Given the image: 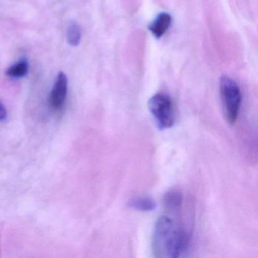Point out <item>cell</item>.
I'll list each match as a JSON object with an SVG mask.
<instances>
[{
    "label": "cell",
    "instance_id": "obj_1",
    "mask_svg": "<svg viewBox=\"0 0 258 258\" xmlns=\"http://www.w3.org/2000/svg\"><path fill=\"white\" fill-rule=\"evenodd\" d=\"M190 233L186 228L170 214L161 216L155 223L152 235V251L156 257H178L186 250Z\"/></svg>",
    "mask_w": 258,
    "mask_h": 258
},
{
    "label": "cell",
    "instance_id": "obj_2",
    "mask_svg": "<svg viewBox=\"0 0 258 258\" xmlns=\"http://www.w3.org/2000/svg\"><path fill=\"white\" fill-rule=\"evenodd\" d=\"M220 93L225 118L229 124H235L241 103L239 87L229 77L223 76L220 80Z\"/></svg>",
    "mask_w": 258,
    "mask_h": 258
},
{
    "label": "cell",
    "instance_id": "obj_3",
    "mask_svg": "<svg viewBox=\"0 0 258 258\" xmlns=\"http://www.w3.org/2000/svg\"><path fill=\"white\" fill-rule=\"evenodd\" d=\"M149 111L160 130L172 127L175 123L173 101L164 93H157L149 100Z\"/></svg>",
    "mask_w": 258,
    "mask_h": 258
},
{
    "label": "cell",
    "instance_id": "obj_4",
    "mask_svg": "<svg viewBox=\"0 0 258 258\" xmlns=\"http://www.w3.org/2000/svg\"><path fill=\"white\" fill-rule=\"evenodd\" d=\"M68 78L66 74L60 72L50 94V104L55 109L62 107L67 97Z\"/></svg>",
    "mask_w": 258,
    "mask_h": 258
},
{
    "label": "cell",
    "instance_id": "obj_5",
    "mask_svg": "<svg viewBox=\"0 0 258 258\" xmlns=\"http://www.w3.org/2000/svg\"><path fill=\"white\" fill-rule=\"evenodd\" d=\"M171 23L170 15L167 13H161L149 25V29L155 37L161 38L168 31Z\"/></svg>",
    "mask_w": 258,
    "mask_h": 258
},
{
    "label": "cell",
    "instance_id": "obj_6",
    "mask_svg": "<svg viewBox=\"0 0 258 258\" xmlns=\"http://www.w3.org/2000/svg\"><path fill=\"white\" fill-rule=\"evenodd\" d=\"M183 197L179 191H170L164 197V205L168 213H178L182 208Z\"/></svg>",
    "mask_w": 258,
    "mask_h": 258
},
{
    "label": "cell",
    "instance_id": "obj_7",
    "mask_svg": "<svg viewBox=\"0 0 258 258\" xmlns=\"http://www.w3.org/2000/svg\"><path fill=\"white\" fill-rule=\"evenodd\" d=\"M127 205L131 209L142 211V212L154 211L157 207L155 200L149 197L134 198L130 200Z\"/></svg>",
    "mask_w": 258,
    "mask_h": 258
},
{
    "label": "cell",
    "instance_id": "obj_8",
    "mask_svg": "<svg viewBox=\"0 0 258 258\" xmlns=\"http://www.w3.org/2000/svg\"><path fill=\"white\" fill-rule=\"evenodd\" d=\"M67 39L69 44L72 46H78L81 43V28L75 22H72L68 28Z\"/></svg>",
    "mask_w": 258,
    "mask_h": 258
},
{
    "label": "cell",
    "instance_id": "obj_9",
    "mask_svg": "<svg viewBox=\"0 0 258 258\" xmlns=\"http://www.w3.org/2000/svg\"><path fill=\"white\" fill-rule=\"evenodd\" d=\"M28 72V64L26 61H20L7 69V75L12 78H22Z\"/></svg>",
    "mask_w": 258,
    "mask_h": 258
},
{
    "label": "cell",
    "instance_id": "obj_10",
    "mask_svg": "<svg viewBox=\"0 0 258 258\" xmlns=\"http://www.w3.org/2000/svg\"><path fill=\"white\" fill-rule=\"evenodd\" d=\"M7 117V111L4 104L0 101V121L6 120Z\"/></svg>",
    "mask_w": 258,
    "mask_h": 258
}]
</instances>
